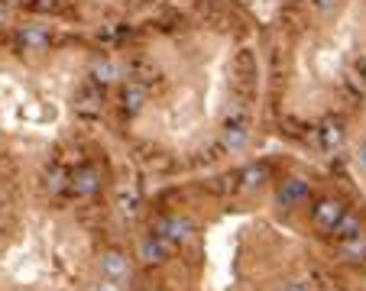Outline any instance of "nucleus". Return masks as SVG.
I'll use <instances>...</instances> for the list:
<instances>
[{
  "instance_id": "nucleus-4",
  "label": "nucleus",
  "mask_w": 366,
  "mask_h": 291,
  "mask_svg": "<svg viewBox=\"0 0 366 291\" xmlns=\"http://www.w3.org/2000/svg\"><path fill=\"white\" fill-rule=\"evenodd\" d=\"M350 172H353V178H357L360 191L366 194V133L357 139V146H353V153H350Z\"/></svg>"
},
{
  "instance_id": "nucleus-1",
  "label": "nucleus",
  "mask_w": 366,
  "mask_h": 291,
  "mask_svg": "<svg viewBox=\"0 0 366 291\" xmlns=\"http://www.w3.org/2000/svg\"><path fill=\"white\" fill-rule=\"evenodd\" d=\"M324 262V233L301 188H276L263 175L162 201L136 256L146 291H301Z\"/></svg>"
},
{
  "instance_id": "nucleus-2",
  "label": "nucleus",
  "mask_w": 366,
  "mask_h": 291,
  "mask_svg": "<svg viewBox=\"0 0 366 291\" xmlns=\"http://www.w3.org/2000/svg\"><path fill=\"white\" fill-rule=\"evenodd\" d=\"M182 72L149 55L124 87V107L133 130L168 159H195L217 143L243 136L240 97L253 81V58L230 45L227 26L178 43Z\"/></svg>"
},
{
  "instance_id": "nucleus-3",
  "label": "nucleus",
  "mask_w": 366,
  "mask_h": 291,
  "mask_svg": "<svg viewBox=\"0 0 366 291\" xmlns=\"http://www.w3.org/2000/svg\"><path fill=\"white\" fill-rule=\"evenodd\" d=\"M133 256L97 207L26 197L0 217V291H124Z\"/></svg>"
}]
</instances>
